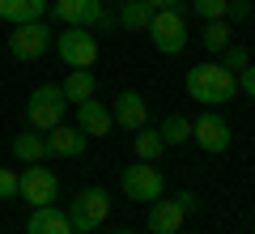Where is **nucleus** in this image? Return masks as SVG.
<instances>
[{
	"instance_id": "1",
	"label": "nucleus",
	"mask_w": 255,
	"mask_h": 234,
	"mask_svg": "<svg viewBox=\"0 0 255 234\" xmlns=\"http://www.w3.org/2000/svg\"><path fill=\"white\" fill-rule=\"evenodd\" d=\"M187 94L209 107L230 102L238 94V72H230L226 64H196V68H187Z\"/></svg>"
},
{
	"instance_id": "2",
	"label": "nucleus",
	"mask_w": 255,
	"mask_h": 234,
	"mask_svg": "<svg viewBox=\"0 0 255 234\" xmlns=\"http://www.w3.org/2000/svg\"><path fill=\"white\" fill-rule=\"evenodd\" d=\"M68 107H73V102L64 98V90H60V85H38V90L30 94V102H26L30 128H34V132H51L55 124H64Z\"/></svg>"
},
{
	"instance_id": "3",
	"label": "nucleus",
	"mask_w": 255,
	"mask_h": 234,
	"mask_svg": "<svg viewBox=\"0 0 255 234\" xmlns=\"http://www.w3.org/2000/svg\"><path fill=\"white\" fill-rule=\"evenodd\" d=\"M145 34L153 38V47H157L162 55H179L183 47H187V21H183V9H162V13H153V21H149Z\"/></svg>"
},
{
	"instance_id": "4",
	"label": "nucleus",
	"mask_w": 255,
	"mask_h": 234,
	"mask_svg": "<svg viewBox=\"0 0 255 234\" xmlns=\"http://www.w3.org/2000/svg\"><path fill=\"white\" fill-rule=\"evenodd\" d=\"M17 196L26 200V205H55V196H60V179H55V171H47L43 162H30L26 171L17 175Z\"/></svg>"
},
{
	"instance_id": "5",
	"label": "nucleus",
	"mask_w": 255,
	"mask_h": 234,
	"mask_svg": "<svg viewBox=\"0 0 255 234\" xmlns=\"http://www.w3.org/2000/svg\"><path fill=\"white\" fill-rule=\"evenodd\" d=\"M55 51H60V60L68 68H90L98 60V38L85 26H68L64 34H55Z\"/></svg>"
},
{
	"instance_id": "6",
	"label": "nucleus",
	"mask_w": 255,
	"mask_h": 234,
	"mask_svg": "<svg viewBox=\"0 0 255 234\" xmlns=\"http://www.w3.org/2000/svg\"><path fill=\"white\" fill-rule=\"evenodd\" d=\"M107 213H111V196H107L102 188H85V192H77L73 209H68V222H73V230H85V234H90L94 226L107 222Z\"/></svg>"
},
{
	"instance_id": "7",
	"label": "nucleus",
	"mask_w": 255,
	"mask_h": 234,
	"mask_svg": "<svg viewBox=\"0 0 255 234\" xmlns=\"http://www.w3.org/2000/svg\"><path fill=\"white\" fill-rule=\"evenodd\" d=\"M47 47H51V30H47L43 21H21V26H13V34H9V55L21 60V64L38 60Z\"/></svg>"
},
{
	"instance_id": "8",
	"label": "nucleus",
	"mask_w": 255,
	"mask_h": 234,
	"mask_svg": "<svg viewBox=\"0 0 255 234\" xmlns=\"http://www.w3.org/2000/svg\"><path fill=\"white\" fill-rule=\"evenodd\" d=\"M124 196L136 200V205H153L162 196V171L153 162H136L124 171Z\"/></svg>"
},
{
	"instance_id": "9",
	"label": "nucleus",
	"mask_w": 255,
	"mask_h": 234,
	"mask_svg": "<svg viewBox=\"0 0 255 234\" xmlns=\"http://www.w3.org/2000/svg\"><path fill=\"white\" fill-rule=\"evenodd\" d=\"M51 13L64 26H85V30L102 26V30H111V17H107V9H102V0H55Z\"/></svg>"
},
{
	"instance_id": "10",
	"label": "nucleus",
	"mask_w": 255,
	"mask_h": 234,
	"mask_svg": "<svg viewBox=\"0 0 255 234\" xmlns=\"http://www.w3.org/2000/svg\"><path fill=\"white\" fill-rule=\"evenodd\" d=\"M191 141L200 145L204 153H226L234 136H230V124L217 115V111H204L200 119H191Z\"/></svg>"
},
{
	"instance_id": "11",
	"label": "nucleus",
	"mask_w": 255,
	"mask_h": 234,
	"mask_svg": "<svg viewBox=\"0 0 255 234\" xmlns=\"http://www.w3.org/2000/svg\"><path fill=\"white\" fill-rule=\"evenodd\" d=\"M111 119H115L119 128H128V132H140V128L149 124V102H145V94L124 90L115 102H111Z\"/></svg>"
},
{
	"instance_id": "12",
	"label": "nucleus",
	"mask_w": 255,
	"mask_h": 234,
	"mask_svg": "<svg viewBox=\"0 0 255 234\" xmlns=\"http://www.w3.org/2000/svg\"><path fill=\"white\" fill-rule=\"evenodd\" d=\"M183 222H187V213L179 209V200H162V196L149 205V217H145L149 234H179Z\"/></svg>"
},
{
	"instance_id": "13",
	"label": "nucleus",
	"mask_w": 255,
	"mask_h": 234,
	"mask_svg": "<svg viewBox=\"0 0 255 234\" xmlns=\"http://www.w3.org/2000/svg\"><path fill=\"white\" fill-rule=\"evenodd\" d=\"M26 234H73V222H68V209H55V205H38L30 213Z\"/></svg>"
},
{
	"instance_id": "14",
	"label": "nucleus",
	"mask_w": 255,
	"mask_h": 234,
	"mask_svg": "<svg viewBox=\"0 0 255 234\" xmlns=\"http://www.w3.org/2000/svg\"><path fill=\"white\" fill-rule=\"evenodd\" d=\"M47 145H51V153H60V158H81V153H85V145H90V136H85L81 128L55 124L51 132H47Z\"/></svg>"
},
{
	"instance_id": "15",
	"label": "nucleus",
	"mask_w": 255,
	"mask_h": 234,
	"mask_svg": "<svg viewBox=\"0 0 255 234\" xmlns=\"http://www.w3.org/2000/svg\"><path fill=\"white\" fill-rule=\"evenodd\" d=\"M111 111L102 107V102H94V98H85V102H77V128H81L85 136H107L111 132Z\"/></svg>"
},
{
	"instance_id": "16",
	"label": "nucleus",
	"mask_w": 255,
	"mask_h": 234,
	"mask_svg": "<svg viewBox=\"0 0 255 234\" xmlns=\"http://www.w3.org/2000/svg\"><path fill=\"white\" fill-rule=\"evenodd\" d=\"M13 158H21V162H47L51 158V145H47V132H34V128H26V132L13 136Z\"/></svg>"
},
{
	"instance_id": "17",
	"label": "nucleus",
	"mask_w": 255,
	"mask_h": 234,
	"mask_svg": "<svg viewBox=\"0 0 255 234\" xmlns=\"http://www.w3.org/2000/svg\"><path fill=\"white\" fill-rule=\"evenodd\" d=\"M47 0H0V21L21 26V21H43Z\"/></svg>"
},
{
	"instance_id": "18",
	"label": "nucleus",
	"mask_w": 255,
	"mask_h": 234,
	"mask_svg": "<svg viewBox=\"0 0 255 234\" xmlns=\"http://www.w3.org/2000/svg\"><path fill=\"white\" fill-rule=\"evenodd\" d=\"M94 85H98V81H94V72H90V68H73V72H68V81H64L60 90H64V98L77 107V102L94 98Z\"/></svg>"
},
{
	"instance_id": "19",
	"label": "nucleus",
	"mask_w": 255,
	"mask_h": 234,
	"mask_svg": "<svg viewBox=\"0 0 255 234\" xmlns=\"http://www.w3.org/2000/svg\"><path fill=\"white\" fill-rule=\"evenodd\" d=\"M149 21H153V9L145 0H124L119 4V26L124 30H149Z\"/></svg>"
},
{
	"instance_id": "20",
	"label": "nucleus",
	"mask_w": 255,
	"mask_h": 234,
	"mask_svg": "<svg viewBox=\"0 0 255 234\" xmlns=\"http://www.w3.org/2000/svg\"><path fill=\"white\" fill-rule=\"evenodd\" d=\"M132 145H136V158H140V162H157V158H162V149H166L162 132H157V128H149V124L132 136Z\"/></svg>"
},
{
	"instance_id": "21",
	"label": "nucleus",
	"mask_w": 255,
	"mask_h": 234,
	"mask_svg": "<svg viewBox=\"0 0 255 234\" xmlns=\"http://www.w3.org/2000/svg\"><path fill=\"white\" fill-rule=\"evenodd\" d=\"M157 132H162L166 145H183V141H191V119L187 115H166V124Z\"/></svg>"
},
{
	"instance_id": "22",
	"label": "nucleus",
	"mask_w": 255,
	"mask_h": 234,
	"mask_svg": "<svg viewBox=\"0 0 255 234\" xmlns=\"http://www.w3.org/2000/svg\"><path fill=\"white\" fill-rule=\"evenodd\" d=\"M200 43L209 47V51H226V47H230V26H226V17H221V21H204Z\"/></svg>"
},
{
	"instance_id": "23",
	"label": "nucleus",
	"mask_w": 255,
	"mask_h": 234,
	"mask_svg": "<svg viewBox=\"0 0 255 234\" xmlns=\"http://www.w3.org/2000/svg\"><path fill=\"white\" fill-rule=\"evenodd\" d=\"M187 4H191V13H200L204 21H221L226 9H230V0H187Z\"/></svg>"
},
{
	"instance_id": "24",
	"label": "nucleus",
	"mask_w": 255,
	"mask_h": 234,
	"mask_svg": "<svg viewBox=\"0 0 255 234\" xmlns=\"http://www.w3.org/2000/svg\"><path fill=\"white\" fill-rule=\"evenodd\" d=\"M221 64H226L230 72H238V68H247V64H251V60H247V47H234V43H230L226 51H221Z\"/></svg>"
},
{
	"instance_id": "25",
	"label": "nucleus",
	"mask_w": 255,
	"mask_h": 234,
	"mask_svg": "<svg viewBox=\"0 0 255 234\" xmlns=\"http://www.w3.org/2000/svg\"><path fill=\"white\" fill-rule=\"evenodd\" d=\"M17 196V175L9 166H0V200H13Z\"/></svg>"
},
{
	"instance_id": "26",
	"label": "nucleus",
	"mask_w": 255,
	"mask_h": 234,
	"mask_svg": "<svg viewBox=\"0 0 255 234\" xmlns=\"http://www.w3.org/2000/svg\"><path fill=\"white\" fill-rule=\"evenodd\" d=\"M238 90H243L247 98H255V64H247V68H238Z\"/></svg>"
},
{
	"instance_id": "27",
	"label": "nucleus",
	"mask_w": 255,
	"mask_h": 234,
	"mask_svg": "<svg viewBox=\"0 0 255 234\" xmlns=\"http://www.w3.org/2000/svg\"><path fill=\"white\" fill-rule=\"evenodd\" d=\"M226 17H230V21H247V17H251V4H247V0H230Z\"/></svg>"
},
{
	"instance_id": "28",
	"label": "nucleus",
	"mask_w": 255,
	"mask_h": 234,
	"mask_svg": "<svg viewBox=\"0 0 255 234\" xmlns=\"http://www.w3.org/2000/svg\"><path fill=\"white\" fill-rule=\"evenodd\" d=\"M174 200H179V209H183V213H196V209H200V200H196V192H179Z\"/></svg>"
},
{
	"instance_id": "29",
	"label": "nucleus",
	"mask_w": 255,
	"mask_h": 234,
	"mask_svg": "<svg viewBox=\"0 0 255 234\" xmlns=\"http://www.w3.org/2000/svg\"><path fill=\"white\" fill-rule=\"evenodd\" d=\"M153 13H162V9H183V0H145Z\"/></svg>"
},
{
	"instance_id": "30",
	"label": "nucleus",
	"mask_w": 255,
	"mask_h": 234,
	"mask_svg": "<svg viewBox=\"0 0 255 234\" xmlns=\"http://www.w3.org/2000/svg\"><path fill=\"white\" fill-rule=\"evenodd\" d=\"M115 234H132V230H115Z\"/></svg>"
},
{
	"instance_id": "31",
	"label": "nucleus",
	"mask_w": 255,
	"mask_h": 234,
	"mask_svg": "<svg viewBox=\"0 0 255 234\" xmlns=\"http://www.w3.org/2000/svg\"><path fill=\"white\" fill-rule=\"evenodd\" d=\"M73 234H85V230H73Z\"/></svg>"
},
{
	"instance_id": "32",
	"label": "nucleus",
	"mask_w": 255,
	"mask_h": 234,
	"mask_svg": "<svg viewBox=\"0 0 255 234\" xmlns=\"http://www.w3.org/2000/svg\"><path fill=\"white\" fill-rule=\"evenodd\" d=\"M119 4H124V0H119Z\"/></svg>"
}]
</instances>
